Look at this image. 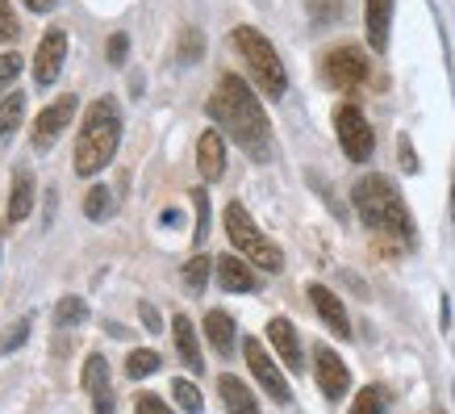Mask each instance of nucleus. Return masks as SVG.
Returning a JSON list of instances; mask_svg holds the SVG:
<instances>
[{
	"label": "nucleus",
	"mask_w": 455,
	"mask_h": 414,
	"mask_svg": "<svg viewBox=\"0 0 455 414\" xmlns=\"http://www.w3.org/2000/svg\"><path fill=\"white\" fill-rule=\"evenodd\" d=\"M205 110H209V118L218 122L221 134L235 138L255 164H267V159H272V122H267L259 97L247 88L243 76L226 71L218 80V88H213V97H209Z\"/></svg>",
	"instance_id": "1"
},
{
	"label": "nucleus",
	"mask_w": 455,
	"mask_h": 414,
	"mask_svg": "<svg viewBox=\"0 0 455 414\" xmlns=\"http://www.w3.org/2000/svg\"><path fill=\"white\" fill-rule=\"evenodd\" d=\"M351 201H355L359 209V218H363V226L368 231H376V235H388V239H397V243H414V218H410V209H405V201H401L397 193V184L388 176H363L351 189Z\"/></svg>",
	"instance_id": "2"
},
{
	"label": "nucleus",
	"mask_w": 455,
	"mask_h": 414,
	"mask_svg": "<svg viewBox=\"0 0 455 414\" xmlns=\"http://www.w3.org/2000/svg\"><path fill=\"white\" fill-rule=\"evenodd\" d=\"M122 147V105L113 97H97L88 105L76 138V176H97L113 164Z\"/></svg>",
	"instance_id": "3"
},
{
	"label": "nucleus",
	"mask_w": 455,
	"mask_h": 414,
	"mask_svg": "<svg viewBox=\"0 0 455 414\" xmlns=\"http://www.w3.org/2000/svg\"><path fill=\"white\" fill-rule=\"evenodd\" d=\"M230 42H235V51L243 55V63H247L251 80H255V88H259L263 97L280 101L284 93H289V71H284V63H280L276 46L263 38L255 26H238L235 34H230Z\"/></svg>",
	"instance_id": "4"
},
{
	"label": "nucleus",
	"mask_w": 455,
	"mask_h": 414,
	"mask_svg": "<svg viewBox=\"0 0 455 414\" xmlns=\"http://www.w3.org/2000/svg\"><path fill=\"white\" fill-rule=\"evenodd\" d=\"M221 222H226V235H230L235 251L247 264H255V268H263V272H280V268H284L280 248L263 235L255 222H251V214H247V206H243V201H230V206H226V214H221Z\"/></svg>",
	"instance_id": "5"
},
{
	"label": "nucleus",
	"mask_w": 455,
	"mask_h": 414,
	"mask_svg": "<svg viewBox=\"0 0 455 414\" xmlns=\"http://www.w3.org/2000/svg\"><path fill=\"white\" fill-rule=\"evenodd\" d=\"M334 134H339V147L351 164H368L376 151V130L372 122L363 118L359 105H339L334 110Z\"/></svg>",
	"instance_id": "6"
},
{
	"label": "nucleus",
	"mask_w": 455,
	"mask_h": 414,
	"mask_svg": "<svg viewBox=\"0 0 455 414\" xmlns=\"http://www.w3.org/2000/svg\"><path fill=\"white\" fill-rule=\"evenodd\" d=\"M322 76H326L331 88L351 93V88H359V84L368 80V55L359 46H351V42L347 46H331L326 59H322Z\"/></svg>",
	"instance_id": "7"
},
{
	"label": "nucleus",
	"mask_w": 455,
	"mask_h": 414,
	"mask_svg": "<svg viewBox=\"0 0 455 414\" xmlns=\"http://www.w3.org/2000/svg\"><path fill=\"white\" fill-rule=\"evenodd\" d=\"M76 110H80V101H76V93H63L59 101H51L46 110L38 113V122H34V130H29V147L38 155H46L51 147L59 142V134L71 126V118H76Z\"/></svg>",
	"instance_id": "8"
},
{
	"label": "nucleus",
	"mask_w": 455,
	"mask_h": 414,
	"mask_svg": "<svg viewBox=\"0 0 455 414\" xmlns=\"http://www.w3.org/2000/svg\"><path fill=\"white\" fill-rule=\"evenodd\" d=\"M243 356H247L255 381H259V386L267 389L272 398H276V402H289L292 398V389H289V381H284V373H280V364L267 356V352H263L259 339H243Z\"/></svg>",
	"instance_id": "9"
},
{
	"label": "nucleus",
	"mask_w": 455,
	"mask_h": 414,
	"mask_svg": "<svg viewBox=\"0 0 455 414\" xmlns=\"http://www.w3.org/2000/svg\"><path fill=\"white\" fill-rule=\"evenodd\" d=\"M314 377H317V389L331 402L347 398V389H351V369L339 360L334 347H314Z\"/></svg>",
	"instance_id": "10"
},
{
	"label": "nucleus",
	"mask_w": 455,
	"mask_h": 414,
	"mask_svg": "<svg viewBox=\"0 0 455 414\" xmlns=\"http://www.w3.org/2000/svg\"><path fill=\"white\" fill-rule=\"evenodd\" d=\"M63 59H68V34L63 29H46L38 42V55H34V84L38 88H51L63 71Z\"/></svg>",
	"instance_id": "11"
},
{
	"label": "nucleus",
	"mask_w": 455,
	"mask_h": 414,
	"mask_svg": "<svg viewBox=\"0 0 455 414\" xmlns=\"http://www.w3.org/2000/svg\"><path fill=\"white\" fill-rule=\"evenodd\" d=\"M84 389L92 398V414H113V389H109V360L88 356L84 360Z\"/></svg>",
	"instance_id": "12"
},
{
	"label": "nucleus",
	"mask_w": 455,
	"mask_h": 414,
	"mask_svg": "<svg viewBox=\"0 0 455 414\" xmlns=\"http://www.w3.org/2000/svg\"><path fill=\"white\" fill-rule=\"evenodd\" d=\"M267 339H272V347H276V356L284 360V369L301 373V369H305L301 339H297V327H292L289 318H272V322H267Z\"/></svg>",
	"instance_id": "13"
},
{
	"label": "nucleus",
	"mask_w": 455,
	"mask_h": 414,
	"mask_svg": "<svg viewBox=\"0 0 455 414\" xmlns=\"http://www.w3.org/2000/svg\"><path fill=\"white\" fill-rule=\"evenodd\" d=\"M196 167H201V176L209 184L221 180V172H226V138H221V130H205L196 138Z\"/></svg>",
	"instance_id": "14"
},
{
	"label": "nucleus",
	"mask_w": 455,
	"mask_h": 414,
	"mask_svg": "<svg viewBox=\"0 0 455 414\" xmlns=\"http://www.w3.org/2000/svg\"><path fill=\"white\" fill-rule=\"evenodd\" d=\"M309 302H314V310H317V318L331 327L339 339H347L351 335V322H347V310H343V302L334 297L326 285H309Z\"/></svg>",
	"instance_id": "15"
},
{
	"label": "nucleus",
	"mask_w": 455,
	"mask_h": 414,
	"mask_svg": "<svg viewBox=\"0 0 455 414\" xmlns=\"http://www.w3.org/2000/svg\"><path fill=\"white\" fill-rule=\"evenodd\" d=\"M388 26H393V0H363V29L376 55L388 46Z\"/></svg>",
	"instance_id": "16"
},
{
	"label": "nucleus",
	"mask_w": 455,
	"mask_h": 414,
	"mask_svg": "<svg viewBox=\"0 0 455 414\" xmlns=\"http://www.w3.org/2000/svg\"><path fill=\"white\" fill-rule=\"evenodd\" d=\"M218 280L226 293H255L259 289V280H255V272H251V264L243 260V256H221Z\"/></svg>",
	"instance_id": "17"
},
{
	"label": "nucleus",
	"mask_w": 455,
	"mask_h": 414,
	"mask_svg": "<svg viewBox=\"0 0 455 414\" xmlns=\"http://www.w3.org/2000/svg\"><path fill=\"white\" fill-rule=\"evenodd\" d=\"M172 339H176L180 360H184L193 373H205V356H201V344H196L193 318H188V314H176V318H172Z\"/></svg>",
	"instance_id": "18"
},
{
	"label": "nucleus",
	"mask_w": 455,
	"mask_h": 414,
	"mask_svg": "<svg viewBox=\"0 0 455 414\" xmlns=\"http://www.w3.org/2000/svg\"><path fill=\"white\" fill-rule=\"evenodd\" d=\"M218 394L226 402V414H259V402L251 398V389L238 381V377H218Z\"/></svg>",
	"instance_id": "19"
},
{
	"label": "nucleus",
	"mask_w": 455,
	"mask_h": 414,
	"mask_svg": "<svg viewBox=\"0 0 455 414\" xmlns=\"http://www.w3.org/2000/svg\"><path fill=\"white\" fill-rule=\"evenodd\" d=\"M205 339L213 344L218 356H230V352H235V318L226 314V310H209L205 314Z\"/></svg>",
	"instance_id": "20"
},
{
	"label": "nucleus",
	"mask_w": 455,
	"mask_h": 414,
	"mask_svg": "<svg viewBox=\"0 0 455 414\" xmlns=\"http://www.w3.org/2000/svg\"><path fill=\"white\" fill-rule=\"evenodd\" d=\"M34 209V176L26 167L13 172V193H9V222H26Z\"/></svg>",
	"instance_id": "21"
},
{
	"label": "nucleus",
	"mask_w": 455,
	"mask_h": 414,
	"mask_svg": "<svg viewBox=\"0 0 455 414\" xmlns=\"http://www.w3.org/2000/svg\"><path fill=\"white\" fill-rule=\"evenodd\" d=\"M21 118H26V97H21V93H9V97L0 101V138H4V142L17 134Z\"/></svg>",
	"instance_id": "22"
},
{
	"label": "nucleus",
	"mask_w": 455,
	"mask_h": 414,
	"mask_svg": "<svg viewBox=\"0 0 455 414\" xmlns=\"http://www.w3.org/2000/svg\"><path fill=\"white\" fill-rule=\"evenodd\" d=\"M159 364H164V356H159V352L139 347V352H130V356H125V377H130V381H142V377L159 373Z\"/></svg>",
	"instance_id": "23"
},
{
	"label": "nucleus",
	"mask_w": 455,
	"mask_h": 414,
	"mask_svg": "<svg viewBox=\"0 0 455 414\" xmlns=\"http://www.w3.org/2000/svg\"><path fill=\"white\" fill-rule=\"evenodd\" d=\"M172 398H176V406L184 414H201L205 410V398H201V389L193 386V381H184V377H176L172 381Z\"/></svg>",
	"instance_id": "24"
},
{
	"label": "nucleus",
	"mask_w": 455,
	"mask_h": 414,
	"mask_svg": "<svg viewBox=\"0 0 455 414\" xmlns=\"http://www.w3.org/2000/svg\"><path fill=\"white\" fill-rule=\"evenodd\" d=\"M84 214H88L92 222H105L113 214V193L105 189V184H92V189H88V197H84Z\"/></svg>",
	"instance_id": "25"
},
{
	"label": "nucleus",
	"mask_w": 455,
	"mask_h": 414,
	"mask_svg": "<svg viewBox=\"0 0 455 414\" xmlns=\"http://www.w3.org/2000/svg\"><path fill=\"white\" fill-rule=\"evenodd\" d=\"M176 51H180V59H184V63H196V59L205 55V34H201L196 26H184V29H180Z\"/></svg>",
	"instance_id": "26"
},
{
	"label": "nucleus",
	"mask_w": 455,
	"mask_h": 414,
	"mask_svg": "<svg viewBox=\"0 0 455 414\" xmlns=\"http://www.w3.org/2000/svg\"><path fill=\"white\" fill-rule=\"evenodd\" d=\"M84 318H88L84 297H63V302L55 305V327H80Z\"/></svg>",
	"instance_id": "27"
},
{
	"label": "nucleus",
	"mask_w": 455,
	"mask_h": 414,
	"mask_svg": "<svg viewBox=\"0 0 455 414\" xmlns=\"http://www.w3.org/2000/svg\"><path fill=\"white\" fill-rule=\"evenodd\" d=\"M209 256H193V260L184 264V285H188V293H201L205 289V280H209Z\"/></svg>",
	"instance_id": "28"
},
{
	"label": "nucleus",
	"mask_w": 455,
	"mask_h": 414,
	"mask_svg": "<svg viewBox=\"0 0 455 414\" xmlns=\"http://www.w3.org/2000/svg\"><path fill=\"white\" fill-rule=\"evenodd\" d=\"M26 339H29V318H17L9 331H0V360L13 356V352H17L21 344H26Z\"/></svg>",
	"instance_id": "29"
},
{
	"label": "nucleus",
	"mask_w": 455,
	"mask_h": 414,
	"mask_svg": "<svg viewBox=\"0 0 455 414\" xmlns=\"http://www.w3.org/2000/svg\"><path fill=\"white\" fill-rule=\"evenodd\" d=\"M193 206H196V231H193V243L201 248L209 235V193L205 189H193Z\"/></svg>",
	"instance_id": "30"
},
{
	"label": "nucleus",
	"mask_w": 455,
	"mask_h": 414,
	"mask_svg": "<svg viewBox=\"0 0 455 414\" xmlns=\"http://www.w3.org/2000/svg\"><path fill=\"white\" fill-rule=\"evenodd\" d=\"M347 414H385V406H380V389L368 386V389H359L355 402H351V410Z\"/></svg>",
	"instance_id": "31"
},
{
	"label": "nucleus",
	"mask_w": 455,
	"mask_h": 414,
	"mask_svg": "<svg viewBox=\"0 0 455 414\" xmlns=\"http://www.w3.org/2000/svg\"><path fill=\"white\" fill-rule=\"evenodd\" d=\"M17 38H21V21L9 9V0H0V42H17Z\"/></svg>",
	"instance_id": "32"
},
{
	"label": "nucleus",
	"mask_w": 455,
	"mask_h": 414,
	"mask_svg": "<svg viewBox=\"0 0 455 414\" xmlns=\"http://www.w3.org/2000/svg\"><path fill=\"white\" fill-rule=\"evenodd\" d=\"M17 71H21V55H13V51H9V55H0V93L17 80Z\"/></svg>",
	"instance_id": "33"
},
{
	"label": "nucleus",
	"mask_w": 455,
	"mask_h": 414,
	"mask_svg": "<svg viewBox=\"0 0 455 414\" xmlns=\"http://www.w3.org/2000/svg\"><path fill=\"white\" fill-rule=\"evenodd\" d=\"M134 414H176L167 402H159L155 394H142L139 402H134Z\"/></svg>",
	"instance_id": "34"
},
{
	"label": "nucleus",
	"mask_w": 455,
	"mask_h": 414,
	"mask_svg": "<svg viewBox=\"0 0 455 414\" xmlns=\"http://www.w3.org/2000/svg\"><path fill=\"white\" fill-rule=\"evenodd\" d=\"M125 55H130V38H125V34H113L109 38V63L113 68H122Z\"/></svg>",
	"instance_id": "35"
},
{
	"label": "nucleus",
	"mask_w": 455,
	"mask_h": 414,
	"mask_svg": "<svg viewBox=\"0 0 455 414\" xmlns=\"http://www.w3.org/2000/svg\"><path fill=\"white\" fill-rule=\"evenodd\" d=\"M397 151H401V167H405V172H418V155H414V142H410V138H405V134L397 138Z\"/></svg>",
	"instance_id": "36"
},
{
	"label": "nucleus",
	"mask_w": 455,
	"mask_h": 414,
	"mask_svg": "<svg viewBox=\"0 0 455 414\" xmlns=\"http://www.w3.org/2000/svg\"><path fill=\"white\" fill-rule=\"evenodd\" d=\"M139 314H142V327H147V331H164V318H159V310H155L151 302H142Z\"/></svg>",
	"instance_id": "37"
},
{
	"label": "nucleus",
	"mask_w": 455,
	"mask_h": 414,
	"mask_svg": "<svg viewBox=\"0 0 455 414\" xmlns=\"http://www.w3.org/2000/svg\"><path fill=\"white\" fill-rule=\"evenodd\" d=\"M59 0H26V9H34V13H51Z\"/></svg>",
	"instance_id": "38"
},
{
	"label": "nucleus",
	"mask_w": 455,
	"mask_h": 414,
	"mask_svg": "<svg viewBox=\"0 0 455 414\" xmlns=\"http://www.w3.org/2000/svg\"><path fill=\"white\" fill-rule=\"evenodd\" d=\"M451 218H455V176H451Z\"/></svg>",
	"instance_id": "39"
}]
</instances>
